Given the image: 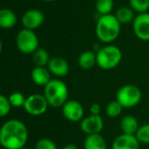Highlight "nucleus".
<instances>
[{
  "instance_id": "f257e3e1",
  "label": "nucleus",
  "mask_w": 149,
  "mask_h": 149,
  "mask_svg": "<svg viewBox=\"0 0 149 149\" xmlns=\"http://www.w3.org/2000/svg\"><path fill=\"white\" fill-rule=\"evenodd\" d=\"M29 139V131L19 120H8L0 129V144L4 149H22Z\"/></svg>"
},
{
  "instance_id": "f03ea898",
  "label": "nucleus",
  "mask_w": 149,
  "mask_h": 149,
  "mask_svg": "<svg viewBox=\"0 0 149 149\" xmlns=\"http://www.w3.org/2000/svg\"><path fill=\"white\" fill-rule=\"evenodd\" d=\"M120 26L114 15H100L96 23V37L105 44L112 43L120 36Z\"/></svg>"
},
{
  "instance_id": "7ed1b4c3",
  "label": "nucleus",
  "mask_w": 149,
  "mask_h": 149,
  "mask_svg": "<svg viewBox=\"0 0 149 149\" xmlns=\"http://www.w3.org/2000/svg\"><path fill=\"white\" fill-rule=\"evenodd\" d=\"M43 95L51 107H62L68 101V89L64 82L53 79L44 87Z\"/></svg>"
},
{
  "instance_id": "20e7f679",
  "label": "nucleus",
  "mask_w": 149,
  "mask_h": 149,
  "mask_svg": "<svg viewBox=\"0 0 149 149\" xmlns=\"http://www.w3.org/2000/svg\"><path fill=\"white\" fill-rule=\"evenodd\" d=\"M96 57H97V65L100 68L109 70L116 68L120 63L123 52L118 46L107 44L98 49V51L96 52Z\"/></svg>"
},
{
  "instance_id": "39448f33",
  "label": "nucleus",
  "mask_w": 149,
  "mask_h": 149,
  "mask_svg": "<svg viewBox=\"0 0 149 149\" xmlns=\"http://www.w3.org/2000/svg\"><path fill=\"white\" fill-rule=\"evenodd\" d=\"M142 99V92L136 85L127 84L116 92V100L124 108H132L137 106Z\"/></svg>"
},
{
  "instance_id": "423d86ee",
  "label": "nucleus",
  "mask_w": 149,
  "mask_h": 149,
  "mask_svg": "<svg viewBox=\"0 0 149 149\" xmlns=\"http://www.w3.org/2000/svg\"><path fill=\"white\" fill-rule=\"evenodd\" d=\"M17 47L24 54H33L39 48V39L32 30L22 29L15 37Z\"/></svg>"
},
{
  "instance_id": "0eeeda50",
  "label": "nucleus",
  "mask_w": 149,
  "mask_h": 149,
  "mask_svg": "<svg viewBox=\"0 0 149 149\" xmlns=\"http://www.w3.org/2000/svg\"><path fill=\"white\" fill-rule=\"evenodd\" d=\"M48 106L49 104H48L45 96L43 94L35 93L27 96L26 102L24 104V109L30 116H39L47 111Z\"/></svg>"
},
{
  "instance_id": "6e6552de",
  "label": "nucleus",
  "mask_w": 149,
  "mask_h": 149,
  "mask_svg": "<svg viewBox=\"0 0 149 149\" xmlns=\"http://www.w3.org/2000/svg\"><path fill=\"white\" fill-rule=\"evenodd\" d=\"M63 116L70 122H81L84 116V107L77 100H68L61 107Z\"/></svg>"
},
{
  "instance_id": "1a4fd4ad",
  "label": "nucleus",
  "mask_w": 149,
  "mask_h": 149,
  "mask_svg": "<svg viewBox=\"0 0 149 149\" xmlns=\"http://www.w3.org/2000/svg\"><path fill=\"white\" fill-rule=\"evenodd\" d=\"M134 34L141 41H149V13L137 15L133 22Z\"/></svg>"
},
{
  "instance_id": "9d476101",
  "label": "nucleus",
  "mask_w": 149,
  "mask_h": 149,
  "mask_svg": "<svg viewBox=\"0 0 149 149\" xmlns=\"http://www.w3.org/2000/svg\"><path fill=\"white\" fill-rule=\"evenodd\" d=\"M21 22L24 29L34 31L43 25L44 15L39 9H29L22 15Z\"/></svg>"
},
{
  "instance_id": "9b49d317",
  "label": "nucleus",
  "mask_w": 149,
  "mask_h": 149,
  "mask_svg": "<svg viewBox=\"0 0 149 149\" xmlns=\"http://www.w3.org/2000/svg\"><path fill=\"white\" fill-rule=\"evenodd\" d=\"M103 120L100 116H90L84 118L81 120L80 128L82 132H84L86 135H93V134H100V132L103 129Z\"/></svg>"
},
{
  "instance_id": "f8f14e48",
  "label": "nucleus",
  "mask_w": 149,
  "mask_h": 149,
  "mask_svg": "<svg viewBox=\"0 0 149 149\" xmlns=\"http://www.w3.org/2000/svg\"><path fill=\"white\" fill-rule=\"evenodd\" d=\"M48 70L50 74L57 78H63L68 76L70 72V65L68 62L61 56H53L48 63Z\"/></svg>"
},
{
  "instance_id": "ddd939ff",
  "label": "nucleus",
  "mask_w": 149,
  "mask_h": 149,
  "mask_svg": "<svg viewBox=\"0 0 149 149\" xmlns=\"http://www.w3.org/2000/svg\"><path fill=\"white\" fill-rule=\"evenodd\" d=\"M111 149H140V142L135 135L122 134L113 140Z\"/></svg>"
},
{
  "instance_id": "4468645a",
  "label": "nucleus",
  "mask_w": 149,
  "mask_h": 149,
  "mask_svg": "<svg viewBox=\"0 0 149 149\" xmlns=\"http://www.w3.org/2000/svg\"><path fill=\"white\" fill-rule=\"evenodd\" d=\"M31 78L32 81L37 86L45 87L51 81V74H50L48 68L35 66L31 72Z\"/></svg>"
},
{
  "instance_id": "2eb2a0df",
  "label": "nucleus",
  "mask_w": 149,
  "mask_h": 149,
  "mask_svg": "<svg viewBox=\"0 0 149 149\" xmlns=\"http://www.w3.org/2000/svg\"><path fill=\"white\" fill-rule=\"evenodd\" d=\"M84 149H107V143L102 135H87L84 140Z\"/></svg>"
},
{
  "instance_id": "dca6fc26",
  "label": "nucleus",
  "mask_w": 149,
  "mask_h": 149,
  "mask_svg": "<svg viewBox=\"0 0 149 149\" xmlns=\"http://www.w3.org/2000/svg\"><path fill=\"white\" fill-rule=\"evenodd\" d=\"M139 127L138 120L134 116H125L120 120V130L123 134L136 135Z\"/></svg>"
},
{
  "instance_id": "f3484780",
  "label": "nucleus",
  "mask_w": 149,
  "mask_h": 149,
  "mask_svg": "<svg viewBox=\"0 0 149 149\" xmlns=\"http://www.w3.org/2000/svg\"><path fill=\"white\" fill-rule=\"evenodd\" d=\"M17 17L11 9L2 8L0 10V27L2 29H11L17 25Z\"/></svg>"
},
{
  "instance_id": "a211bd4d",
  "label": "nucleus",
  "mask_w": 149,
  "mask_h": 149,
  "mask_svg": "<svg viewBox=\"0 0 149 149\" xmlns=\"http://www.w3.org/2000/svg\"><path fill=\"white\" fill-rule=\"evenodd\" d=\"M78 64L83 70H90L97 64V57L96 53L93 51H84L78 57Z\"/></svg>"
},
{
  "instance_id": "6ab92c4d",
  "label": "nucleus",
  "mask_w": 149,
  "mask_h": 149,
  "mask_svg": "<svg viewBox=\"0 0 149 149\" xmlns=\"http://www.w3.org/2000/svg\"><path fill=\"white\" fill-rule=\"evenodd\" d=\"M114 15L120 25H128L130 23H133L136 17L135 11L130 6H123L118 8Z\"/></svg>"
},
{
  "instance_id": "aec40b11",
  "label": "nucleus",
  "mask_w": 149,
  "mask_h": 149,
  "mask_svg": "<svg viewBox=\"0 0 149 149\" xmlns=\"http://www.w3.org/2000/svg\"><path fill=\"white\" fill-rule=\"evenodd\" d=\"M50 59H51V57H50L49 53L45 48L39 47L33 53V61L36 66L47 68Z\"/></svg>"
},
{
  "instance_id": "412c9836",
  "label": "nucleus",
  "mask_w": 149,
  "mask_h": 149,
  "mask_svg": "<svg viewBox=\"0 0 149 149\" xmlns=\"http://www.w3.org/2000/svg\"><path fill=\"white\" fill-rule=\"evenodd\" d=\"M113 5V0H96L95 8L100 15H111Z\"/></svg>"
},
{
  "instance_id": "4be33fe9",
  "label": "nucleus",
  "mask_w": 149,
  "mask_h": 149,
  "mask_svg": "<svg viewBox=\"0 0 149 149\" xmlns=\"http://www.w3.org/2000/svg\"><path fill=\"white\" fill-rule=\"evenodd\" d=\"M129 6L138 15L148 13L149 0H129Z\"/></svg>"
},
{
  "instance_id": "5701e85b",
  "label": "nucleus",
  "mask_w": 149,
  "mask_h": 149,
  "mask_svg": "<svg viewBox=\"0 0 149 149\" xmlns=\"http://www.w3.org/2000/svg\"><path fill=\"white\" fill-rule=\"evenodd\" d=\"M123 106L118 100H113V101H110L109 103L106 105L105 112L109 118H118V116H120L123 111Z\"/></svg>"
},
{
  "instance_id": "b1692460",
  "label": "nucleus",
  "mask_w": 149,
  "mask_h": 149,
  "mask_svg": "<svg viewBox=\"0 0 149 149\" xmlns=\"http://www.w3.org/2000/svg\"><path fill=\"white\" fill-rule=\"evenodd\" d=\"M135 136L140 144H149V124H144L139 127Z\"/></svg>"
},
{
  "instance_id": "393cba45",
  "label": "nucleus",
  "mask_w": 149,
  "mask_h": 149,
  "mask_svg": "<svg viewBox=\"0 0 149 149\" xmlns=\"http://www.w3.org/2000/svg\"><path fill=\"white\" fill-rule=\"evenodd\" d=\"M26 96L21 92H13L8 96L9 102L13 107H24L26 102Z\"/></svg>"
},
{
  "instance_id": "a878e982",
  "label": "nucleus",
  "mask_w": 149,
  "mask_h": 149,
  "mask_svg": "<svg viewBox=\"0 0 149 149\" xmlns=\"http://www.w3.org/2000/svg\"><path fill=\"white\" fill-rule=\"evenodd\" d=\"M11 104L9 102L8 97L5 95H0V116L4 118L10 112L11 110Z\"/></svg>"
},
{
  "instance_id": "bb28decb",
  "label": "nucleus",
  "mask_w": 149,
  "mask_h": 149,
  "mask_svg": "<svg viewBox=\"0 0 149 149\" xmlns=\"http://www.w3.org/2000/svg\"><path fill=\"white\" fill-rule=\"evenodd\" d=\"M35 149H57L55 142L49 138H41L36 142Z\"/></svg>"
},
{
  "instance_id": "cd10ccee",
  "label": "nucleus",
  "mask_w": 149,
  "mask_h": 149,
  "mask_svg": "<svg viewBox=\"0 0 149 149\" xmlns=\"http://www.w3.org/2000/svg\"><path fill=\"white\" fill-rule=\"evenodd\" d=\"M100 111H101V106L98 103H92L90 106V114H94V116H100Z\"/></svg>"
},
{
  "instance_id": "c85d7f7f",
  "label": "nucleus",
  "mask_w": 149,
  "mask_h": 149,
  "mask_svg": "<svg viewBox=\"0 0 149 149\" xmlns=\"http://www.w3.org/2000/svg\"><path fill=\"white\" fill-rule=\"evenodd\" d=\"M62 149H78V147L74 144H68V145H65V146H63Z\"/></svg>"
},
{
  "instance_id": "c756f323",
  "label": "nucleus",
  "mask_w": 149,
  "mask_h": 149,
  "mask_svg": "<svg viewBox=\"0 0 149 149\" xmlns=\"http://www.w3.org/2000/svg\"><path fill=\"white\" fill-rule=\"evenodd\" d=\"M44 2H54V1H57V0H43Z\"/></svg>"
},
{
  "instance_id": "7c9ffc66",
  "label": "nucleus",
  "mask_w": 149,
  "mask_h": 149,
  "mask_svg": "<svg viewBox=\"0 0 149 149\" xmlns=\"http://www.w3.org/2000/svg\"><path fill=\"white\" fill-rule=\"evenodd\" d=\"M22 149H30V148H26V147H24V148H22Z\"/></svg>"
}]
</instances>
